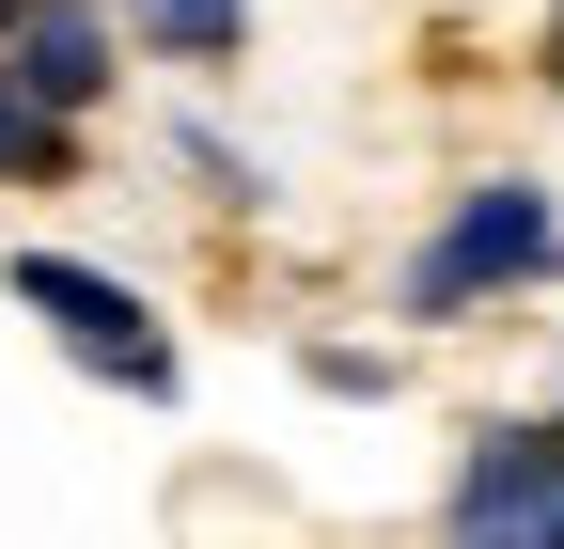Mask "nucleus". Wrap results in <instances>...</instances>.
<instances>
[{"instance_id": "obj_5", "label": "nucleus", "mask_w": 564, "mask_h": 549, "mask_svg": "<svg viewBox=\"0 0 564 549\" xmlns=\"http://www.w3.org/2000/svg\"><path fill=\"white\" fill-rule=\"evenodd\" d=\"M79 173V110H47L17 63H0V189H63Z\"/></svg>"}, {"instance_id": "obj_6", "label": "nucleus", "mask_w": 564, "mask_h": 549, "mask_svg": "<svg viewBox=\"0 0 564 549\" xmlns=\"http://www.w3.org/2000/svg\"><path fill=\"white\" fill-rule=\"evenodd\" d=\"M110 17L158 47V63H236L251 47V0H110Z\"/></svg>"}, {"instance_id": "obj_7", "label": "nucleus", "mask_w": 564, "mask_h": 549, "mask_svg": "<svg viewBox=\"0 0 564 549\" xmlns=\"http://www.w3.org/2000/svg\"><path fill=\"white\" fill-rule=\"evenodd\" d=\"M533 79H549V95H564V0H549V47H533Z\"/></svg>"}, {"instance_id": "obj_1", "label": "nucleus", "mask_w": 564, "mask_h": 549, "mask_svg": "<svg viewBox=\"0 0 564 549\" xmlns=\"http://www.w3.org/2000/svg\"><path fill=\"white\" fill-rule=\"evenodd\" d=\"M549 267H564V204H549L533 173H470V189L440 204V236L392 267V314H408V330H455V314H486V299L549 283Z\"/></svg>"}, {"instance_id": "obj_3", "label": "nucleus", "mask_w": 564, "mask_h": 549, "mask_svg": "<svg viewBox=\"0 0 564 549\" xmlns=\"http://www.w3.org/2000/svg\"><path fill=\"white\" fill-rule=\"evenodd\" d=\"M470 549H518V534H564V424H470L455 455V503H440Z\"/></svg>"}, {"instance_id": "obj_4", "label": "nucleus", "mask_w": 564, "mask_h": 549, "mask_svg": "<svg viewBox=\"0 0 564 549\" xmlns=\"http://www.w3.org/2000/svg\"><path fill=\"white\" fill-rule=\"evenodd\" d=\"M0 63H17V79H32L47 110H79V126H95V95L126 79V17H110V0H17Z\"/></svg>"}, {"instance_id": "obj_2", "label": "nucleus", "mask_w": 564, "mask_h": 549, "mask_svg": "<svg viewBox=\"0 0 564 549\" xmlns=\"http://www.w3.org/2000/svg\"><path fill=\"white\" fill-rule=\"evenodd\" d=\"M0 283H17V314H32L79 377H110V392H141V408H173L188 362H173V330L141 314V283H110V267H79V251H17Z\"/></svg>"}, {"instance_id": "obj_8", "label": "nucleus", "mask_w": 564, "mask_h": 549, "mask_svg": "<svg viewBox=\"0 0 564 549\" xmlns=\"http://www.w3.org/2000/svg\"><path fill=\"white\" fill-rule=\"evenodd\" d=\"M0 32H17V0H0Z\"/></svg>"}]
</instances>
